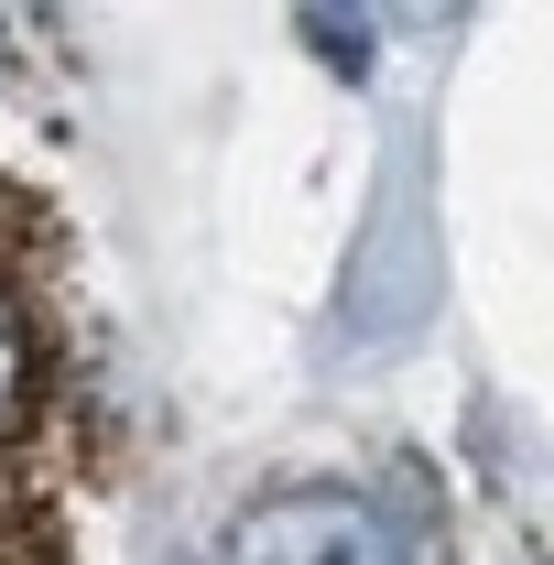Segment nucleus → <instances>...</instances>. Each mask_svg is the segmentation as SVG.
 <instances>
[{"mask_svg": "<svg viewBox=\"0 0 554 565\" xmlns=\"http://www.w3.org/2000/svg\"><path fill=\"white\" fill-rule=\"evenodd\" d=\"M228 565H414L392 511L359 490H283L262 500L239 533H228Z\"/></svg>", "mask_w": 554, "mask_h": 565, "instance_id": "nucleus-1", "label": "nucleus"}, {"mask_svg": "<svg viewBox=\"0 0 554 565\" xmlns=\"http://www.w3.org/2000/svg\"><path fill=\"white\" fill-rule=\"evenodd\" d=\"M22 414V327H11V305H0V424Z\"/></svg>", "mask_w": 554, "mask_h": 565, "instance_id": "nucleus-2", "label": "nucleus"}]
</instances>
